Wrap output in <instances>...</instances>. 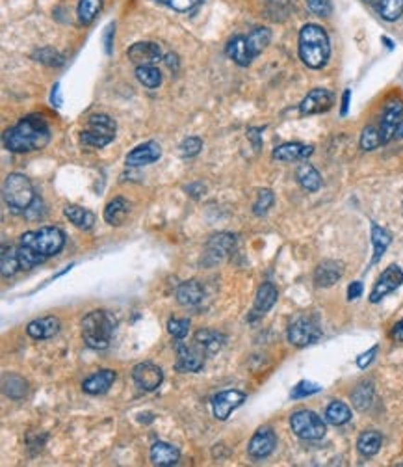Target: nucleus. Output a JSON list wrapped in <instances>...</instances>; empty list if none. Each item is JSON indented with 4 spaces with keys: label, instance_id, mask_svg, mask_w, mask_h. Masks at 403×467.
I'll list each match as a JSON object with an SVG mask.
<instances>
[{
    "label": "nucleus",
    "instance_id": "20e7f679",
    "mask_svg": "<svg viewBox=\"0 0 403 467\" xmlns=\"http://www.w3.org/2000/svg\"><path fill=\"white\" fill-rule=\"evenodd\" d=\"M113 334L112 317L103 309H95L84 317L82 320V337L84 343L89 348L104 350L108 348Z\"/></svg>",
    "mask_w": 403,
    "mask_h": 467
},
{
    "label": "nucleus",
    "instance_id": "a211bd4d",
    "mask_svg": "<svg viewBox=\"0 0 403 467\" xmlns=\"http://www.w3.org/2000/svg\"><path fill=\"white\" fill-rule=\"evenodd\" d=\"M277 298H279L277 287L273 285V283H270V281L262 283V285L259 287V290H256V298L255 304H253V311H251L249 320H255L256 317L266 315V313L277 304Z\"/></svg>",
    "mask_w": 403,
    "mask_h": 467
},
{
    "label": "nucleus",
    "instance_id": "4468645a",
    "mask_svg": "<svg viewBox=\"0 0 403 467\" xmlns=\"http://www.w3.org/2000/svg\"><path fill=\"white\" fill-rule=\"evenodd\" d=\"M246 402V393H242L238 389H229V391H222L217 393L212 400V412L217 421H227L229 415L237 408H240L242 404Z\"/></svg>",
    "mask_w": 403,
    "mask_h": 467
},
{
    "label": "nucleus",
    "instance_id": "58836bf2",
    "mask_svg": "<svg viewBox=\"0 0 403 467\" xmlns=\"http://www.w3.org/2000/svg\"><path fill=\"white\" fill-rule=\"evenodd\" d=\"M103 0H80L79 2V21L82 25H91L101 11Z\"/></svg>",
    "mask_w": 403,
    "mask_h": 467
},
{
    "label": "nucleus",
    "instance_id": "de8ad7c7",
    "mask_svg": "<svg viewBox=\"0 0 403 467\" xmlns=\"http://www.w3.org/2000/svg\"><path fill=\"white\" fill-rule=\"evenodd\" d=\"M378 346H372V348L368 350V352H364V354H361L359 358H357V367L359 369H366L372 361H374V358L378 356Z\"/></svg>",
    "mask_w": 403,
    "mask_h": 467
},
{
    "label": "nucleus",
    "instance_id": "7c9ffc66",
    "mask_svg": "<svg viewBox=\"0 0 403 467\" xmlns=\"http://www.w3.org/2000/svg\"><path fill=\"white\" fill-rule=\"evenodd\" d=\"M381 445H383V436L378 430H366L361 434L359 441H357V451L361 456L372 458L379 453Z\"/></svg>",
    "mask_w": 403,
    "mask_h": 467
},
{
    "label": "nucleus",
    "instance_id": "e433bc0d",
    "mask_svg": "<svg viewBox=\"0 0 403 467\" xmlns=\"http://www.w3.org/2000/svg\"><path fill=\"white\" fill-rule=\"evenodd\" d=\"M136 79L149 89L158 88L162 84V73L154 65H140L136 67Z\"/></svg>",
    "mask_w": 403,
    "mask_h": 467
},
{
    "label": "nucleus",
    "instance_id": "864d4df0",
    "mask_svg": "<svg viewBox=\"0 0 403 467\" xmlns=\"http://www.w3.org/2000/svg\"><path fill=\"white\" fill-rule=\"evenodd\" d=\"M390 337H392L394 341H398V343H403V319L394 324L392 331H390Z\"/></svg>",
    "mask_w": 403,
    "mask_h": 467
},
{
    "label": "nucleus",
    "instance_id": "37998d69",
    "mask_svg": "<svg viewBox=\"0 0 403 467\" xmlns=\"http://www.w3.org/2000/svg\"><path fill=\"white\" fill-rule=\"evenodd\" d=\"M167 331L177 341H182L190 334V320L188 319H169L167 322Z\"/></svg>",
    "mask_w": 403,
    "mask_h": 467
},
{
    "label": "nucleus",
    "instance_id": "0eeeda50",
    "mask_svg": "<svg viewBox=\"0 0 403 467\" xmlns=\"http://www.w3.org/2000/svg\"><path fill=\"white\" fill-rule=\"evenodd\" d=\"M290 427L292 432L300 439H305V441H318L327 432L324 419L318 413L310 412V410H300V412L292 413Z\"/></svg>",
    "mask_w": 403,
    "mask_h": 467
},
{
    "label": "nucleus",
    "instance_id": "4d7b16f0",
    "mask_svg": "<svg viewBox=\"0 0 403 467\" xmlns=\"http://www.w3.org/2000/svg\"><path fill=\"white\" fill-rule=\"evenodd\" d=\"M259 133H262V128H249V131H247V136L255 142L256 149L261 148V138H259Z\"/></svg>",
    "mask_w": 403,
    "mask_h": 467
},
{
    "label": "nucleus",
    "instance_id": "bf43d9fd",
    "mask_svg": "<svg viewBox=\"0 0 403 467\" xmlns=\"http://www.w3.org/2000/svg\"><path fill=\"white\" fill-rule=\"evenodd\" d=\"M364 2H368V4H379V0H364Z\"/></svg>",
    "mask_w": 403,
    "mask_h": 467
},
{
    "label": "nucleus",
    "instance_id": "cd10ccee",
    "mask_svg": "<svg viewBox=\"0 0 403 467\" xmlns=\"http://www.w3.org/2000/svg\"><path fill=\"white\" fill-rule=\"evenodd\" d=\"M128 212H130V203L125 197H113L104 209V220L110 226H121L127 220Z\"/></svg>",
    "mask_w": 403,
    "mask_h": 467
},
{
    "label": "nucleus",
    "instance_id": "7ed1b4c3",
    "mask_svg": "<svg viewBox=\"0 0 403 467\" xmlns=\"http://www.w3.org/2000/svg\"><path fill=\"white\" fill-rule=\"evenodd\" d=\"M331 55L329 35L322 26L305 25L300 30V58L310 69H322Z\"/></svg>",
    "mask_w": 403,
    "mask_h": 467
},
{
    "label": "nucleus",
    "instance_id": "39448f33",
    "mask_svg": "<svg viewBox=\"0 0 403 467\" xmlns=\"http://www.w3.org/2000/svg\"><path fill=\"white\" fill-rule=\"evenodd\" d=\"M6 203L15 211H26L35 199V192L32 182L23 173H10L2 185Z\"/></svg>",
    "mask_w": 403,
    "mask_h": 467
},
{
    "label": "nucleus",
    "instance_id": "13d9d810",
    "mask_svg": "<svg viewBox=\"0 0 403 467\" xmlns=\"http://www.w3.org/2000/svg\"><path fill=\"white\" fill-rule=\"evenodd\" d=\"M396 138H399V140H403V121L399 123L398 131H396Z\"/></svg>",
    "mask_w": 403,
    "mask_h": 467
},
{
    "label": "nucleus",
    "instance_id": "c756f323",
    "mask_svg": "<svg viewBox=\"0 0 403 467\" xmlns=\"http://www.w3.org/2000/svg\"><path fill=\"white\" fill-rule=\"evenodd\" d=\"M64 214L74 227L84 229V231L91 229L95 224V214L91 211H88V209H84V207L67 205L64 209Z\"/></svg>",
    "mask_w": 403,
    "mask_h": 467
},
{
    "label": "nucleus",
    "instance_id": "c85d7f7f",
    "mask_svg": "<svg viewBox=\"0 0 403 467\" xmlns=\"http://www.w3.org/2000/svg\"><path fill=\"white\" fill-rule=\"evenodd\" d=\"M195 341L199 346H201L208 356L216 354L220 350L223 348V344H225V335L220 334L217 330H199L195 334Z\"/></svg>",
    "mask_w": 403,
    "mask_h": 467
},
{
    "label": "nucleus",
    "instance_id": "603ef678",
    "mask_svg": "<svg viewBox=\"0 0 403 467\" xmlns=\"http://www.w3.org/2000/svg\"><path fill=\"white\" fill-rule=\"evenodd\" d=\"M192 4H193V0H169V4L167 6H171L173 10H177V11H188L190 8H192Z\"/></svg>",
    "mask_w": 403,
    "mask_h": 467
},
{
    "label": "nucleus",
    "instance_id": "ddd939ff",
    "mask_svg": "<svg viewBox=\"0 0 403 467\" xmlns=\"http://www.w3.org/2000/svg\"><path fill=\"white\" fill-rule=\"evenodd\" d=\"M237 244V236L231 233H217V235L210 236V241L207 242V253H205V265L214 266L217 263H222Z\"/></svg>",
    "mask_w": 403,
    "mask_h": 467
},
{
    "label": "nucleus",
    "instance_id": "8fccbe9b",
    "mask_svg": "<svg viewBox=\"0 0 403 467\" xmlns=\"http://www.w3.org/2000/svg\"><path fill=\"white\" fill-rule=\"evenodd\" d=\"M361 295H363V283H361V281H353V283L348 287V300H357V298H361Z\"/></svg>",
    "mask_w": 403,
    "mask_h": 467
},
{
    "label": "nucleus",
    "instance_id": "09e8293b",
    "mask_svg": "<svg viewBox=\"0 0 403 467\" xmlns=\"http://www.w3.org/2000/svg\"><path fill=\"white\" fill-rule=\"evenodd\" d=\"M113 32H115V25L110 23L106 28H104V50H106V55H112V45H113Z\"/></svg>",
    "mask_w": 403,
    "mask_h": 467
},
{
    "label": "nucleus",
    "instance_id": "f03ea898",
    "mask_svg": "<svg viewBox=\"0 0 403 467\" xmlns=\"http://www.w3.org/2000/svg\"><path fill=\"white\" fill-rule=\"evenodd\" d=\"M50 142V128L41 116H26L4 133V148L11 153L40 151Z\"/></svg>",
    "mask_w": 403,
    "mask_h": 467
},
{
    "label": "nucleus",
    "instance_id": "aec40b11",
    "mask_svg": "<svg viewBox=\"0 0 403 467\" xmlns=\"http://www.w3.org/2000/svg\"><path fill=\"white\" fill-rule=\"evenodd\" d=\"M312 153H314L312 145L300 142H288L283 143V145H277L273 149V158L280 160V163H295V160H305Z\"/></svg>",
    "mask_w": 403,
    "mask_h": 467
},
{
    "label": "nucleus",
    "instance_id": "6e6d98bb",
    "mask_svg": "<svg viewBox=\"0 0 403 467\" xmlns=\"http://www.w3.org/2000/svg\"><path fill=\"white\" fill-rule=\"evenodd\" d=\"M164 62H166V65L169 69H171L173 73L178 69V56L173 55V53H169V55H166V58H164Z\"/></svg>",
    "mask_w": 403,
    "mask_h": 467
},
{
    "label": "nucleus",
    "instance_id": "f704fd0d",
    "mask_svg": "<svg viewBox=\"0 0 403 467\" xmlns=\"http://www.w3.org/2000/svg\"><path fill=\"white\" fill-rule=\"evenodd\" d=\"M0 268H2V275H4V278H11V275H15L21 270L17 248H2V253H0Z\"/></svg>",
    "mask_w": 403,
    "mask_h": 467
},
{
    "label": "nucleus",
    "instance_id": "2eb2a0df",
    "mask_svg": "<svg viewBox=\"0 0 403 467\" xmlns=\"http://www.w3.org/2000/svg\"><path fill=\"white\" fill-rule=\"evenodd\" d=\"M334 94L325 88H316L307 94V97L301 101L300 112L301 116H316L333 109Z\"/></svg>",
    "mask_w": 403,
    "mask_h": 467
},
{
    "label": "nucleus",
    "instance_id": "c03bdc74",
    "mask_svg": "<svg viewBox=\"0 0 403 467\" xmlns=\"http://www.w3.org/2000/svg\"><path fill=\"white\" fill-rule=\"evenodd\" d=\"M320 391H322V385L314 384V382H309V380H303V382H300V384L292 389L290 397L292 399H307L310 395L320 393Z\"/></svg>",
    "mask_w": 403,
    "mask_h": 467
},
{
    "label": "nucleus",
    "instance_id": "c9c22d12",
    "mask_svg": "<svg viewBox=\"0 0 403 467\" xmlns=\"http://www.w3.org/2000/svg\"><path fill=\"white\" fill-rule=\"evenodd\" d=\"M271 41V32L268 28H255L253 32H251L249 35H247V45H249V50L251 55H253V58H256V56L261 55L262 50L270 45Z\"/></svg>",
    "mask_w": 403,
    "mask_h": 467
},
{
    "label": "nucleus",
    "instance_id": "a18cd8bd",
    "mask_svg": "<svg viewBox=\"0 0 403 467\" xmlns=\"http://www.w3.org/2000/svg\"><path fill=\"white\" fill-rule=\"evenodd\" d=\"M181 155L184 158H192V157H195V155H199V153H201V149H203V140L201 138H197V136H190V138H186V140H182V143H181Z\"/></svg>",
    "mask_w": 403,
    "mask_h": 467
},
{
    "label": "nucleus",
    "instance_id": "393cba45",
    "mask_svg": "<svg viewBox=\"0 0 403 467\" xmlns=\"http://www.w3.org/2000/svg\"><path fill=\"white\" fill-rule=\"evenodd\" d=\"M151 462L158 467H167V466H175L181 460V453H178L177 447H173L169 443L164 441H157L151 447Z\"/></svg>",
    "mask_w": 403,
    "mask_h": 467
},
{
    "label": "nucleus",
    "instance_id": "3c124183",
    "mask_svg": "<svg viewBox=\"0 0 403 467\" xmlns=\"http://www.w3.org/2000/svg\"><path fill=\"white\" fill-rule=\"evenodd\" d=\"M50 103L56 109H62V103H64V99H62V89H59V82H56L52 86V92H50Z\"/></svg>",
    "mask_w": 403,
    "mask_h": 467
},
{
    "label": "nucleus",
    "instance_id": "f3484780",
    "mask_svg": "<svg viewBox=\"0 0 403 467\" xmlns=\"http://www.w3.org/2000/svg\"><path fill=\"white\" fill-rule=\"evenodd\" d=\"M127 56L138 67L140 65H153L162 58V50H160V45L153 43V41H140L128 49Z\"/></svg>",
    "mask_w": 403,
    "mask_h": 467
},
{
    "label": "nucleus",
    "instance_id": "2f4dec72",
    "mask_svg": "<svg viewBox=\"0 0 403 467\" xmlns=\"http://www.w3.org/2000/svg\"><path fill=\"white\" fill-rule=\"evenodd\" d=\"M392 242V235L387 229L379 227L378 224H372V246H374V257H372V265L381 261V257L385 256L387 248Z\"/></svg>",
    "mask_w": 403,
    "mask_h": 467
},
{
    "label": "nucleus",
    "instance_id": "4c0bfd02",
    "mask_svg": "<svg viewBox=\"0 0 403 467\" xmlns=\"http://www.w3.org/2000/svg\"><path fill=\"white\" fill-rule=\"evenodd\" d=\"M378 11L381 15V19L389 21H398L403 15V0H379Z\"/></svg>",
    "mask_w": 403,
    "mask_h": 467
},
{
    "label": "nucleus",
    "instance_id": "bb28decb",
    "mask_svg": "<svg viewBox=\"0 0 403 467\" xmlns=\"http://www.w3.org/2000/svg\"><path fill=\"white\" fill-rule=\"evenodd\" d=\"M177 302L181 305H188V307H192V305H197L199 302L203 300V296H205V289L201 287V283L195 280L192 281H184L181 285L177 287Z\"/></svg>",
    "mask_w": 403,
    "mask_h": 467
},
{
    "label": "nucleus",
    "instance_id": "6ab92c4d",
    "mask_svg": "<svg viewBox=\"0 0 403 467\" xmlns=\"http://www.w3.org/2000/svg\"><path fill=\"white\" fill-rule=\"evenodd\" d=\"M162 157V148L157 142H145L138 148H134L132 151L127 155V164L128 166H147V164L157 163L158 158Z\"/></svg>",
    "mask_w": 403,
    "mask_h": 467
},
{
    "label": "nucleus",
    "instance_id": "f257e3e1",
    "mask_svg": "<svg viewBox=\"0 0 403 467\" xmlns=\"http://www.w3.org/2000/svg\"><path fill=\"white\" fill-rule=\"evenodd\" d=\"M65 246V235L59 227H41L38 231H28L19 238L21 270H32L38 265H43L50 257L58 256Z\"/></svg>",
    "mask_w": 403,
    "mask_h": 467
},
{
    "label": "nucleus",
    "instance_id": "052dcab7",
    "mask_svg": "<svg viewBox=\"0 0 403 467\" xmlns=\"http://www.w3.org/2000/svg\"><path fill=\"white\" fill-rule=\"evenodd\" d=\"M158 2H162V4H169V0H158Z\"/></svg>",
    "mask_w": 403,
    "mask_h": 467
},
{
    "label": "nucleus",
    "instance_id": "a19ab883",
    "mask_svg": "<svg viewBox=\"0 0 403 467\" xmlns=\"http://www.w3.org/2000/svg\"><path fill=\"white\" fill-rule=\"evenodd\" d=\"M273 202H276V196H273V192L268 190V188H264V190H261L259 196H256V202H255V205H253V212H255L256 216H264L266 212L270 211L271 207H273Z\"/></svg>",
    "mask_w": 403,
    "mask_h": 467
},
{
    "label": "nucleus",
    "instance_id": "72a5a7b5",
    "mask_svg": "<svg viewBox=\"0 0 403 467\" xmlns=\"http://www.w3.org/2000/svg\"><path fill=\"white\" fill-rule=\"evenodd\" d=\"M372 400H374V384L372 382H363L351 393V404L359 412H366L372 406Z\"/></svg>",
    "mask_w": 403,
    "mask_h": 467
},
{
    "label": "nucleus",
    "instance_id": "dca6fc26",
    "mask_svg": "<svg viewBox=\"0 0 403 467\" xmlns=\"http://www.w3.org/2000/svg\"><path fill=\"white\" fill-rule=\"evenodd\" d=\"M277 447V436L273 432V428L264 427L259 428L255 432V436L251 438L249 445H247V453L251 458L255 460H262V458H268Z\"/></svg>",
    "mask_w": 403,
    "mask_h": 467
},
{
    "label": "nucleus",
    "instance_id": "a878e982",
    "mask_svg": "<svg viewBox=\"0 0 403 467\" xmlns=\"http://www.w3.org/2000/svg\"><path fill=\"white\" fill-rule=\"evenodd\" d=\"M295 179H297L301 188L307 190V192H318L322 188L320 172L309 163H303L297 166V170H295Z\"/></svg>",
    "mask_w": 403,
    "mask_h": 467
},
{
    "label": "nucleus",
    "instance_id": "412c9836",
    "mask_svg": "<svg viewBox=\"0 0 403 467\" xmlns=\"http://www.w3.org/2000/svg\"><path fill=\"white\" fill-rule=\"evenodd\" d=\"M342 275H344V266L340 265L339 261L327 259V261L320 263V265L316 266L314 283L316 287H320V289H327V287H333Z\"/></svg>",
    "mask_w": 403,
    "mask_h": 467
},
{
    "label": "nucleus",
    "instance_id": "ea45409f",
    "mask_svg": "<svg viewBox=\"0 0 403 467\" xmlns=\"http://www.w3.org/2000/svg\"><path fill=\"white\" fill-rule=\"evenodd\" d=\"M379 145H383V142H381V134H379L378 125L364 127L363 134H361V149H363V151H374Z\"/></svg>",
    "mask_w": 403,
    "mask_h": 467
},
{
    "label": "nucleus",
    "instance_id": "f8f14e48",
    "mask_svg": "<svg viewBox=\"0 0 403 467\" xmlns=\"http://www.w3.org/2000/svg\"><path fill=\"white\" fill-rule=\"evenodd\" d=\"M403 283V270L398 265H390L383 274L379 275V280L375 281L374 289L370 292V302L372 304H379L385 296H389L390 292L398 289Z\"/></svg>",
    "mask_w": 403,
    "mask_h": 467
},
{
    "label": "nucleus",
    "instance_id": "423d86ee",
    "mask_svg": "<svg viewBox=\"0 0 403 467\" xmlns=\"http://www.w3.org/2000/svg\"><path fill=\"white\" fill-rule=\"evenodd\" d=\"M115 131H118L115 121L110 116H106V114H95V116L88 119V127L82 131L80 140L88 148L101 149L104 145H108L110 142H113Z\"/></svg>",
    "mask_w": 403,
    "mask_h": 467
},
{
    "label": "nucleus",
    "instance_id": "9b49d317",
    "mask_svg": "<svg viewBox=\"0 0 403 467\" xmlns=\"http://www.w3.org/2000/svg\"><path fill=\"white\" fill-rule=\"evenodd\" d=\"M288 341L297 348L314 344L322 337V330L310 319H297L288 326Z\"/></svg>",
    "mask_w": 403,
    "mask_h": 467
},
{
    "label": "nucleus",
    "instance_id": "6e6552de",
    "mask_svg": "<svg viewBox=\"0 0 403 467\" xmlns=\"http://www.w3.org/2000/svg\"><path fill=\"white\" fill-rule=\"evenodd\" d=\"M177 350V370L181 373H199L205 367V358L207 352L193 341V344L181 343L175 344Z\"/></svg>",
    "mask_w": 403,
    "mask_h": 467
},
{
    "label": "nucleus",
    "instance_id": "9d476101",
    "mask_svg": "<svg viewBox=\"0 0 403 467\" xmlns=\"http://www.w3.org/2000/svg\"><path fill=\"white\" fill-rule=\"evenodd\" d=\"M403 101L394 99L389 101L383 110L381 121H379V134H381V142L389 143L392 138H396V131H398L399 123L403 121Z\"/></svg>",
    "mask_w": 403,
    "mask_h": 467
},
{
    "label": "nucleus",
    "instance_id": "49530a36",
    "mask_svg": "<svg viewBox=\"0 0 403 467\" xmlns=\"http://www.w3.org/2000/svg\"><path fill=\"white\" fill-rule=\"evenodd\" d=\"M307 6L318 17H327L331 13V0H307Z\"/></svg>",
    "mask_w": 403,
    "mask_h": 467
},
{
    "label": "nucleus",
    "instance_id": "1a4fd4ad",
    "mask_svg": "<svg viewBox=\"0 0 403 467\" xmlns=\"http://www.w3.org/2000/svg\"><path fill=\"white\" fill-rule=\"evenodd\" d=\"M132 380L136 388L145 393L157 391L164 382V370L151 361H143L132 369Z\"/></svg>",
    "mask_w": 403,
    "mask_h": 467
},
{
    "label": "nucleus",
    "instance_id": "b1692460",
    "mask_svg": "<svg viewBox=\"0 0 403 467\" xmlns=\"http://www.w3.org/2000/svg\"><path fill=\"white\" fill-rule=\"evenodd\" d=\"M225 53L227 56H229L234 64L240 65V67H247V65L255 60L253 55H251L246 35H234V38L227 43Z\"/></svg>",
    "mask_w": 403,
    "mask_h": 467
},
{
    "label": "nucleus",
    "instance_id": "5fc2aeb1",
    "mask_svg": "<svg viewBox=\"0 0 403 467\" xmlns=\"http://www.w3.org/2000/svg\"><path fill=\"white\" fill-rule=\"evenodd\" d=\"M349 99H351V89H346L344 94H342V109H340V116H348Z\"/></svg>",
    "mask_w": 403,
    "mask_h": 467
},
{
    "label": "nucleus",
    "instance_id": "79ce46f5",
    "mask_svg": "<svg viewBox=\"0 0 403 467\" xmlns=\"http://www.w3.org/2000/svg\"><path fill=\"white\" fill-rule=\"evenodd\" d=\"M34 58L41 64L47 65H62L64 64V56L59 55L58 50H55L52 47H43V49L35 50Z\"/></svg>",
    "mask_w": 403,
    "mask_h": 467
},
{
    "label": "nucleus",
    "instance_id": "5701e85b",
    "mask_svg": "<svg viewBox=\"0 0 403 467\" xmlns=\"http://www.w3.org/2000/svg\"><path fill=\"white\" fill-rule=\"evenodd\" d=\"M113 382H115V370L104 369V370H98V373L91 374L89 378L84 380L82 389H84V393H88V395H104L110 388H112Z\"/></svg>",
    "mask_w": 403,
    "mask_h": 467
},
{
    "label": "nucleus",
    "instance_id": "473e14b6",
    "mask_svg": "<svg viewBox=\"0 0 403 467\" xmlns=\"http://www.w3.org/2000/svg\"><path fill=\"white\" fill-rule=\"evenodd\" d=\"M325 421L334 427H342V424L349 423L351 421V410L346 402H340V400H334L327 406L325 410Z\"/></svg>",
    "mask_w": 403,
    "mask_h": 467
},
{
    "label": "nucleus",
    "instance_id": "4be33fe9",
    "mask_svg": "<svg viewBox=\"0 0 403 467\" xmlns=\"http://www.w3.org/2000/svg\"><path fill=\"white\" fill-rule=\"evenodd\" d=\"M59 328H62V324H59L58 317H43V319L32 320L26 326V334L32 339H50L58 334Z\"/></svg>",
    "mask_w": 403,
    "mask_h": 467
}]
</instances>
